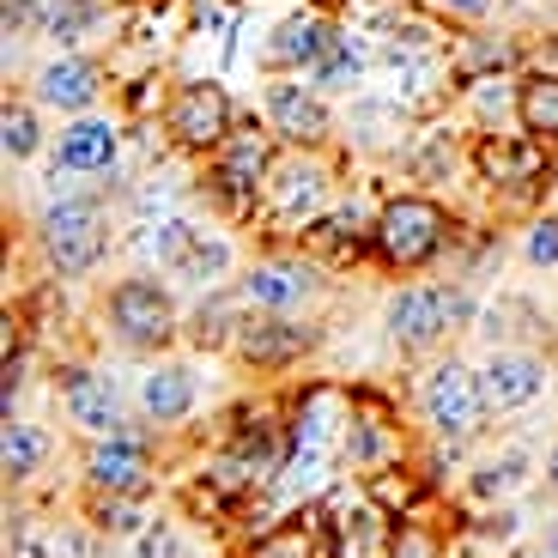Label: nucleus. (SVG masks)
<instances>
[{"label":"nucleus","mask_w":558,"mask_h":558,"mask_svg":"<svg viewBox=\"0 0 558 558\" xmlns=\"http://www.w3.org/2000/svg\"><path fill=\"white\" fill-rule=\"evenodd\" d=\"M85 517H92V529L110 534V541H134L140 529H146V498H104V492H85Z\"/></svg>","instance_id":"obj_33"},{"label":"nucleus","mask_w":558,"mask_h":558,"mask_svg":"<svg viewBox=\"0 0 558 558\" xmlns=\"http://www.w3.org/2000/svg\"><path fill=\"white\" fill-rule=\"evenodd\" d=\"M122 158V128L110 116H73L56 140V177H110Z\"/></svg>","instance_id":"obj_22"},{"label":"nucleus","mask_w":558,"mask_h":558,"mask_svg":"<svg viewBox=\"0 0 558 558\" xmlns=\"http://www.w3.org/2000/svg\"><path fill=\"white\" fill-rule=\"evenodd\" d=\"M13 558H92V534L73 529V522H49V517H19L13 541H7Z\"/></svg>","instance_id":"obj_29"},{"label":"nucleus","mask_w":558,"mask_h":558,"mask_svg":"<svg viewBox=\"0 0 558 558\" xmlns=\"http://www.w3.org/2000/svg\"><path fill=\"white\" fill-rule=\"evenodd\" d=\"M456 238V219H449L444 201L432 195H389L377 207V225H371V255H377L389 274H418L432 267L437 255Z\"/></svg>","instance_id":"obj_3"},{"label":"nucleus","mask_w":558,"mask_h":558,"mask_svg":"<svg viewBox=\"0 0 558 558\" xmlns=\"http://www.w3.org/2000/svg\"><path fill=\"white\" fill-rule=\"evenodd\" d=\"M250 304V316H304L322 298V274L310 255H262L231 279Z\"/></svg>","instance_id":"obj_10"},{"label":"nucleus","mask_w":558,"mask_h":558,"mask_svg":"<svg viewBox=\"0 0 558 558\" xmlns=\"http://www.w3.org/2000/svg\"><path fill=\"white\" fill-rule=\"evenodd\" d=\"M359 73H364V56L352 49V37H347V31H340V43H335V49H328V56L316 61L310 85H316V92H352V85H359Z\"/></svg>","instance_id":"obj_35"},{"label":"nucleus","mask_w":558,"mask_h":558,"mask_svg":"<svg viewBox=\"0 0 558 558\" xmlns=\"http://www.w3.org/2000/svg\"><path fill=\"white\" fill-rule=\"evenodd\" d=\"M43 461H49V432L31 425V418H7V432H0V474H7V486L37 480Z\"/></svg>","instance_id":"obj_31"},{"label":"nucleus","mask_w":558,"mask_h":558,"mask_svg":"<svg viewBox=\"0 0 558 558\" xmlns=\"http://www.w3.org/2000/svg\"><path fill=\"white\" fill-rule=\"evenodd\" d=\"M146 255H153L170 279H189V286H201V292H219L225 274H231V243L213 238V231H201V225H189V219L153 225Z\"/></svg>","instance_id":"obj_11"},{"label":"nucleus","mask_w":558,"mask_h":558,"mask_svg":"<svg viewBox=\"0 0 558 558\" xmlns=\"http://www.w3.org/2000/svg\"><path fill=\"white\" fill-rule=\"evenodd\" d=\"M104 92H110V80H104V68L92 56H56L31 80V98L43 110H61V116H92Z\"/></svg>","instance_id":"obj_21"},{"label":"nucleus","mask_w":558,"mask_h":558,"mask_svg":"<svg viewBox=\"0 0 558 558\" xmlns=\"http://www.w3.org/2000/svg\"><path fill=\"white\" fill-rule=\"evenodd\" d=\"M238 122L243 116H238V104H231V92H225L219 80H182L165 98V134L182 153H201V158L219 153Z\"/></svg>","instance_id":"obj_8"},{"label":"nucleus","mask_w":558,"mask_h":558,"mask_svg":"<svg viewBox=\"0 0 558 558\" xmlns=\"http://www.w3.org/2000/svg\"><path fill=\"white\" fill-rule=\"evenodd\" d=\"M474 322V298H468V286H449V279H413V286H401V292L389 298V310H383V328H389L395 352H407V359H425V352H437L449 335H461Z\"/></svg>","instance_id":"obj_2"},{"label":"nucleus","mask_w":558,"mask_h":558,"mask_svg":"<svg viewBox=\"0 0 558 558\" xmlns=\"http://www.w3.org/2000/svg\"><path fill=\"white\" fill-rule=\"evenodd\" d=\"M134 558H182V546H177V522H146V529L134 534Z\"/></svg>","instance_id":"obj_38"},{"label":"nucleus","mask_w":558,"mask_h":558,"mask_svg":"<svg viewBox=\"0 0 558 558\" xmlns=\"http://www.w3.org/2000/svg\"><path fill=\"white\" fill-rule=\"evenodd\" d=\"M456 165H461V153H456V134H449V128H425V134L413 140V153H407V170H413L418 182H449Z\"/></svg>","instance_id":"obj_34"},{"label":"nucleus","mask_w":558,"mask_h":558,"mask_svg":"<svg viewBox=\"0 0 558 558\" xmlns=\"http://www.w3.org/2000/svg\"><path fill=\"white\" fill-rule=\"evenodd\" d=\"M274 165H279V140L267 134V122L243 116L219 153H207L201 189H207V201L225 219H250V213H262V189H267V177H274Z\"/></svg>","instance_id":"obj_1"},{"label":"nucleus","mask_w":558,"mask_h":558,"mask_svg":"<svg viewBox=\"0 0 558 558\" xmlns=\"http://www.w3.org/2000/svg\"><path fill=\"white\" fill-rule=\"evenodd\" d=\"M80 474H85V492H104V498H146V492H153V444H146V432L92 437V444L80 449Z\"/></svg>","instance_id":"obj_16"},{"label":"nucleus","mask_w":558,"mask_h":558,"mask_svg":"<svg viewBox=\"0 0 558 558\" xmlns=\"http://www.w3.org/2000/svg\"><path fill=\"white\" fill-rule=\"evenodd\" d=\"M418 418L444 449H468L486 432V395H480V371L461 359H437L418 383Z\"/></svg>","instance_id":"obj_5"},{"label":"nucleus","mask_w":558,"mask_h":558,"mask_svg":"<svg viewBox=\"0 0 558 558\" xmlns=\"http://www.w3.org/2000/svg\"><path fill=\"white\" fill-rule=\"evenodd\" d=\"M238 558H328V522H322V504H304V510H286L279 522H267Z\"/></svg>","instance_id":"obj_25"},{"label":"nucleus","mask_w":558,"mask_h":558,"mask_svg":"<svg viewBox=\"0 0 558 558\" xmlns=\"http://www.w3.org/2000/svg\"><path fill=\"white\" fill-rule=\"evenodd\" d=\"M104 19L98 0H7V37L13 31H31V37H56L73 43Z\"/></svg>","instance_id":"obj_24"},{"label":"nucleus","mask_w":558,"mask_h":558,"mask_svg":"<svg viewBox=\"0 0 558 558\" xmlns=\"http://www.w3.org/2000/svg\"><path fill=\"white\" fill-rule=\"evenodd\" d=\"M352 418V395L335 389V383H310V389L292 395L286 407V444H292V461H328L340 456V437H347Z\"/></svg>","instance_id":"obj_15"},{"label":"nucleus","mask_w":558,"mask_h":558,"mask_svg":"<svg viewBox=\"0 0 558 558\" xmlns=\"http://www.w3.org/2000/svg\"><path fill=\"white\" fill-rule=\"evenodd\" d=\"M322 322H304V316H250L231 340V359L255 377H279V371H298L304 359L322 352Z\"/></svg>","instance_id":"obj_9"},{"label":"nucleus","mask_w":558,"mask_h":558,"mask_svg":"<svg viewBox=\"0 0 558 558\" xmlns=\"http://www.w3.org/2000/svg\"><path fill=\"white\" fill-rule=\"evenodd\" d=\"M522 468H529V456H517V449H510V456H498V461H480L474 480H468V492H474L480 504H492V498H504V492L517 486Z\"/></svg>","instance_id":"obj_36"},{"label":"nucleus","mask_w":558,"mask_h":558,"mask_svg":"<svg viewBox=\"0 0 558 558\" xmlns=\"http://www.w3.org/2000/svg\"><path fill=\"white\" fill-rule=\"evenodd\" d=\"M104 316H110V335L122 340L128 352H165L170 340H182V310L153 274L116 279Z\"/></svg>","instance_id":"obj_6"},{"label":"nucleus","mask_w":558,"mask_h":558,"mask_svg":"<svg viewBox=\"0 0 558 558\" xmlns=\"http://www.w3.org/2000/svg\"><path fill=\"white\" fill-rule=\"evenodd\" d=\"M31 238H37V255H43L49 274L85 279L104 255H110V213H104L98 195H56L37 213Z\"/></svg>","instance_id":"obj_4"},{"label":"nucleus","mask_w":558,"mask_h":558,"mask_svg":"<svg viewBox=\"0 0 558 558\" xmlns=\"http://www.w3.org/2000/svg\"><path fill=\"white\" fill-rule=\"evenodd\" d=\"M407 461V444H401V425L395 413L377 401V395L352 389V418H347V437H340V468L359 480H377L389 468Z\"/></svg>","instance_id":"obj_14"},{"label":"nucleus","mask_w":558,"mask_h":558,"mask_svg":"<svg viewBox=\"0 0 558 558\" xmlns=\"http://www.w3.org/2000/svg\"><path fill=\"white\" fill-rule=\"evenodd\" d=\"M517 128L541 146H558V73H522L517 80Z\"/></svg>","instance_id":"obj_30"},{"label":"nucleus","mask_w":558,"mask_h":558,"mask_svg":"<svg viewBox=\"0 0 558 558\" xmlns=\"http://www.w3.org/2000/svg\"><path fill=\"white\" fill-rule=\"evenodd\" d=\"M56 395H61V413H68V425L92 444V437H122L134 432L122 413V395H116L110 377H98V371H85V364H61L56 371Z\"/></svg>","instance_id":"obj_17"},{"label":"nucleus","mask_w":558,"mask_h":558,"mask_svg":"<svg viewBox=\"0 0 558 558\" xmlns=\"http://www.w3.org/2000/svg\"><path fill=\"white\" fill-rule=\"evenodd\" d=\"M546 486H553V498H558V444L546 449Z\"/></svg>","instance_id":"obj_42"},{"label":"nucleus","mask_w":558,"mask_h":558,"mask_svg":"<svg viewBox=\"0 0 558 558\" xmlns=\"http://www.w3.org/2000/svg\"><path fill=\"white\" fill-rule=\"evenodd\" d=\"M201 389H195V371L189 364H170L158 359L146 377H140V413H146V425H158V432H170V425H182V418L195 413Z\"/></svg>","instance_id":"obj_27"},{"label":"nucleus","mask_w":558,"mask_h":558,"mask_svg":"<svg viewBox=\"0 0 558 558\" xmlns=\"http://www.w3.org/2000/svg\"><path fill=\"white\" fill-rule=\"evenodd\" d=\"M328 522V558H395V517L371 498L322 504Z\"/></svg>","instance_id":"obj_19"},{"label":"nucleus","mask_w":558,"mask_h":558,"mask_svg":"<svg viewBox=\"0 0 558 558\" xmlns=\"http://www.w3.org/2000/svg\"><path fill=\"white\" fill-rule=\"evenodd\" d=\"M522 255H529V267H558V213H541V219L529 225Z\"/></svg>","instance_id":"obj_37"},{"label":"nucleus","mask_w":558,"mask_h":558,"mask_svg":"<svg viewBox=\"0 0 558 558\" xmlns=\"http://www.w3.org/2000/svg\"><path fill=\"white\" fill-rule=\"evenodd\" d=\"M0 153H7V165H25V158L43 153L37 98H7L0 104Z\"/></svg>","instance_id":"obj_32"},{"label":"nucleus","mask_w":558,"mask_h":558,"mask_svg":"<svg viewBox=\"0 0 558 558\" xmlns=\"http://www.w3.org/2000/svg\"><path fill=\"white\" fill-rule=\"evenodd\" d=\"M250 322V304H243L238 286H219V292L201 298V310L189 322H182V340L201 352H231V340H238V328Z\"/></svg>","instance_id":"obj_28"},{"label":"nucleus","mask_w":558,"mask_h":558,"mask_svg":"<svg viewBox=\"0 0 558 558\" xmlns=\"http://www.w3.org/2000/svg\"><path fill=\"white\" fill-rule=\"evenodd\" d=\"M553 170V146H541L534 134H480L474 140V177L486 182L492 195H510V201H529L534 189L546 182Z\"/></svg>","instance_id":"obj_13"},{"label":"nucleus","mask_w":558,"mask_h":558,"mask_svg":"<svg viewBox=\"0 0 558 558\" xmlns=\"http://www.w3.org/2000/svg\"><path fill=\"white\" fill-rule=\"evenodd\" d=\"M534 558H558V517H553V529L541 534V546H534Z\"/></svg>","instance_id":"obj_41"},{"label":"nucleus","mask_w":558,"mask_h":558,"mask_svg":"<svg viewBox=\"0 0 558 558\" xmlns=\"http://www.w3.org/2000/svg\"><path fill=\"white\" fill-rule=\"evenodd\" d=\"M546 389V359L534 347H498L486 364H480V395H486V413L504 418V413H522L534 407Z\"/></svg>","instance_id":"obj_20"},{"label":"nucleus","mask_w":558,"mask_h":558,"mask_svg":"<svg viewBox=\"0 0 558 558\" xmlns=\"http://www.w3.org/2000/svg\"><path fill=\"white\" fill-rule=\"evenodd\" d=\"M340 43V25L328 13H316V7H304V13H286L274 25V37L262 43V68L274 73V80H310L316 73V61L328 56Z\"/></svg>","instance_id":"obj_18"},{"label":"nucleus","mask_w":558,"mask_h":558,"mask_svg":"<svg viewBox=\"0 0 558 558\" xmlns=\"http://www.w3.org/2000/svg\"><path fill=\"white\" fill-rule=\"evenodd\" d=\"M522 61H529V49H522L517 37H492V31H461L456 43H449V56H444V68H449V80L456 85H480V80H498V73H517Z\"/></svg>","instance_id":"obj_23"},{"label":"nucleus","mask_w":558,"mask_h":558,"mask_svg":"<svg viewBox=\"0 0 558 558\" xmlns=\"http://www.w3.org/2000/svg\"><path fill=\"white\" fill-rule=\"evenodd\" d=\"M492 7H498V0H432V13L449 19V25H480Z\"/></svg>","instance_id":"obj_39"},{"label":"nucleus","mask_w":558,"mask_h":558,"mask_svg":"<svg viewBox=\"0 0 558 558\" xmlns=\"http://www.w3.org/2000/svg\"><path fill=\"white\" fill-rule=\"evenodd\" d=\"M371 225H377V213L347 201V207H328L322 219H310L298 231V243L310 255H322V262H359V255H371Z\"/></svg>","instance_id":"obj_26"},{"label":"nucleus","mask_w":558,"mask_h":558,"mask_svg":"<svg viewBox=\"0 0 558 558\" xmlns=\"http://www.w3.org/2000/svg\"><path fill=\"white\" fill-rule=\"evenodd\" d=\"M529 61H534V73H558V31H553V37L541 43V49H534Z\"/></svg>","instance_id":"obj_40"},{"label":"nucleus","mask_w":558,"mask_h":558,"mask_svg":"<svg viewBox=\"0 0 558 558\" xmlns=\"http://www.w3.org/2000/svg\"><path fill=\"white\" fill-rule=\"evenodd\" d=\"M262 122L286 153H322L335 140V110L310 80H274L262 98Z\"/></svg>","instance_id":"obj_12"},{"label":"nucleus","mask_w":558,"mask_h":558,"mask_svg":"<svg viewBox=\"0 0 558 558\" xmlns=\"http://www.w3.org/2000/svg\"><path fill=\"white\" fill-rule=\"evenodd\" d=\"M328 195H335V170L322 153H279L274 177L262 189V219L279 225V231H304L310 219L328 213Z\"/></svg>","instance_id":"obj_7"}]
</instances>
